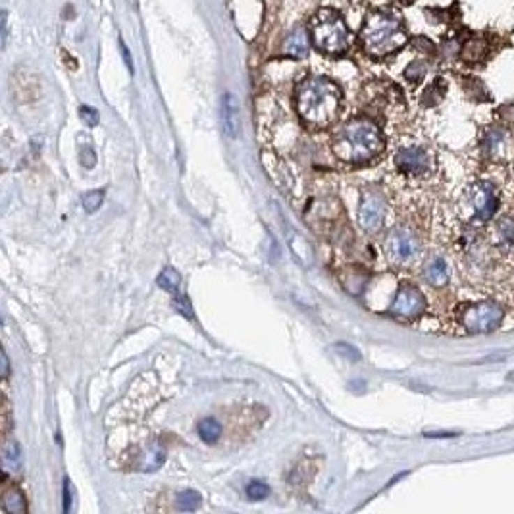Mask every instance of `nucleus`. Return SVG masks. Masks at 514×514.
I'll use <instances>...</instances> for the list:
<instances>
[{
	"label": "nucleus",
	"instance_id": "27",
	"mask_svg": "<svg viewBox=\"0 0 514 514\" xmlns=\"http://www.w3.org/2000/svg\"><path fill=\"white\" fill-rule=\"evenodd\" d=\"M80 118L83 120L85 126H89V128H95L98 123V112L95 108H91V106H81Z\"/></svg>",
	"mask_w": 514,
	"mask_h": 514
},
{
	"label": "nucleus",
	"instance_id": "10",
	"mask_svg": "<svg viewBox=\"0 0 514 514\" xmlns=\"http://www.w3.org/2000/svg\"><path fill=\"white\" fill-rule=\"evenodd\" d=\"M395 166L397 169L405 174V176L410 177H420V176H428L432 168H434V162H432V156L428 153L424 146H402L397 151L395 154Z\"/></svg>",
	"mask_w": 514,
	"mask_h": 514
},
{
	"label": "nucleus",
	"instance_id": "34",
	"mask_svg": "<svg viewBox=\"0 0 514 514\" xmlns=\"http://www.w3.org/2000/svg\"><path fill=\"white\" fill-rule=\"evenodd\" d=\"M455 434H426V437H453Z\"/></svg>",
	"mask_w": 514,
	"mask_h": 514
},
{
	"label": "nucleus",
	"instance_id": "28",
	"mask_svg": "<svg viewBox=\"0 0 514 514\" xmlns=\"http://www.w3.org/2000/svg\"><path fill=\"white\" fill-rule=\"evenodd\" d=\"M335 351H338L339 354H343V356H347L349 361H361V353L354 349V347H351L349 343H335Z\"/></svg>",
	"mask_w": 514,
	"mask_h": 514
},
{
	"label": "nucleus",
	"instance_id": "24",
	"mask_svg": "<svg viewBox=\"0 0 514 514\" xmlns=\"http://www.w3.org/2000/svg\"><path fill=\"white\" fill-rule=\"evenodd\" d=\"M426 64L424 62H420V60H414V62H410L409 68L405 70V77L410 81V83H420V81L424 80V75H426Z\"/></svg>",
	"mask_w": 514,
	"mask_h": 514
},
{
	"label": "nucleus",
	"instance_id": "13",
	"mask_svg": "<svg viewBox=\"0 0 514 514\" xmlns=\"http://www.w3.org/2000/svg\"><path fill=\"white\" fill-rule=\"evenodd\" d=\"M424 280L434 287H443L449 283V266L443 257H432L424 266Z\"/></svg>",
	"mask_w": 514,
	"mask_h": 514
},
{
	"label": "nucleus",
	"instance_id": "26",
	"mask_svg": "<svg viewBox=\"0 0 514 514\" xmlns=\"http://www.w3.org/2000/svg\"><path fill=\"white\" fill-rule=\"evenodd\" d=\"M174 306L179 310V314H183L185 318L193 320V306H191V301L185 297V295H177L174 298Z\"/></svg>",
	"mask_w": 514,
	"mask_h": 514
},
{
	"label": "nucleus",
	"instance_id": "20",
	"mask_svg": "<svg viewBox=\"0 0 514 514\" xmlns=\"http://www.w3.org/2000/svg\"><path fill=\"white\" fill-rule=\"evenodd\" d=\"M2 458H4V464L17 470V468L22 466V447H20V443L14 441V439H10V441L4 443Z\"/></svg>",
	"mask_w": 514,
	"mask_h": 514
},
{
	"label": "nucleus",
	"instance_id": "35",
	"mask_svg": "<svg viewBox=\"0 0 514 514\" xmlns=\"http://www.w3.org/2000/svg\"><path fill=\"white\" fill-rule=\"evenodd\" d=\"M410 2H412V0H407V4H410Z\"/></svg>",
	"mask_w": 514,
	"mask_h": 514
},
{
	"label": "nucleus",
	"instance_id": "15",
	"mask_svg": "<svg viewBox=\"0 0 514 514\" xmlns=\"http://www.w3.org/2000/svg\"><path fill=\"white\" fill-rule=\"evenodd\" d=\"M487 43L485 39L482 37H470V39L466 40L464 47H462V58H464L466 62H470V64H478V62H482L485 54H487Z\"/></svg>",
	"mask_w": 514,
	"mask_h": 514
},
{
	"label": "nucleus",
	"instance_id": "33",
	"mask_svg": "<svg viewBox=\"0 0 514 514\" xmlns=\"http://www.w3.org/2000/svg\"><path fill=\"white\" fill-rule=\"evenodd\" d=\"M2 376L8 378V356H6V353H2Z\"/></svg>",
	"mask_w": 514,
	"mask_h": 514
},
{
	"label": "nucleus",
	"instance_id": "25",
	"mask_svg": "<svg viewBox=\"0 0 514 514\" xmlns=\"http://www.w3.org/2000/svg\"><path fill=\"white\" fill-rule=\"evenodd\" d=\"M247 495L249 499L252 501H262L270 495V487H268V483L260 482V480H255V482H250L247 485Z\"/></svg>",
	"mask_w": 514,
	"mask_h": 514
},
{
	"label": "nucleus",
	"instance_id": "12",
	"mask_svg": "<svg viewBox=\"0 0 514 514\" xmlns=\"http://www.w3.org/2000/svg\"><path fill=\"white\" fill-rule=\"evenodd\" d=\"M220 121H222V129L224 135L229 139H235L239 135V106L232 93H224L222 100H220Z\"/></svg>",
	"mask_w": 514,
	"mask_h": 514
},
{
	"label": "nucleus",
	"instance_id": "30",
	"mask_svg": "<svg viewBox=\"0 0 514 514\" xmlns=\"http://www.w3.org/2000/svg\"><path fill=\"white\" fill-rule=\"evenodd\" d=\"M72 501H73L72 482L66 478L64 480V511L66 513H70V511H72Z\"/></svg>",
	"mask_w": 514,
	"mask_h": 514
},
{
	"label": "nucleus",
	"instance_id": "23",
	"mask_svg": "<svg viewBox=\"0 0 514 514\" xmlns=\"http://www.w3.org/2000/svg\"><path fill=\"white\" fill-rule=\"evenodd\" d=\"M105 202V189H97V191H89V193L83 195V209L89 214L97 212Z\"/></svg>",
	"mask_w": 514,
	"mask_h": 514
},
{
	"label": "nucleus",
	"instance_id": "14",
	"mask_svg": "<svg viewBox=\"0 0 514 514\" xmlns=\"http://www.w3.org/2000/svg\"><path fill=\"white\" fill-rule=\"evenodd\" d=\"M283 54L291 58H305L308 54V35L305 29H295L283 40Z\"/></svg>",
	"mask_w": 514,
	"mask_h": 514
},
{
	"label": "nucleus",
	"instance_id": "17",
	"mask_svg": "<svg viewBox=\"0 0 514 514\" xmlns=\"http://www.w3.org/2000/svg\"><path fill=\"white\" fill-rule=\"evenodd\" d=\"M495 237L503 247H514V216L506 214L495 224Z\"/></svg>",
	"mask_w": 514,
	"mask_h": 514
},
{
	"label": "nucleus",
	"instance_id": "29",
	"mask_svg": "<svg viewBox=\"0 0 514 514\" xmlns=\"http://www.w3.org/2000/svg\"><path fill=\"white\" fill-rule=\"evenodd\" d=\"M80 158H81V164H83V168H93V166L97 164V154H95L93 149H89V146L81 149Z\"/></svg>",
	"mask_w": 514,
	"mask_h": 514
},
{
	"label": "nucleus",
	"instance_id": "3",
	"mask_svg": "<svg viewBox=\"0 0 514 514\" xmlns=\"http://www.w3.org/2000/svg\"><path fill=\"white\" fill-rule=\"evenodd\" d=\"M362 47L370 56L384 58L405 47L407 31L401 20L387 12H372L364 22L361 33Z\"/></svg>",
	"mask_w": 514,
	"mask_h": 514
},
{
	"label": "nucleus",
	"instance_id": "31",
	"mask_svg": "<svg viewBox=\"0 0 514 514\" xmlns=\"http://www.w3.org/2000/svg\"><path fill=\"white\" fill-rule=\"evenodd\" d=\"M120 52H121V56H123V60H126V66L129 68V72H131V73L135 72V68H133V58H131V52H129L128 45H126L123 40H120Z\"/></svg>",
	"mask_w": 514,
	"mask_h": 514
},
{
	"label": "nucleus",
	"instance_id": "22",
	"mask_svg": "<svg viewBox=\"0 0 514 514\" xmlns=\"http://www.w3.org/2000/svg\"><path fill=\"white\" fill-rule=\"evenodd\" d=\"M177 503V508L179 511H197L202 503V497L201 493H197L193 490H187V491H181L176 499Z\"/></svg>",
	"mask_w": 514,
	"mask_h": 514
},
{
	"label": "nucleus",
	"instance_id": "4",
	"mask_svg": "<svg viewBox=\"0 0 514 514\" xmlns=\"http://www.w3.org/2000/svg\"><path fill=\"white\" fill-rule=\"evenodd\" d=\"M312 45L326 54H343L353 45V33L335 10H320L310 22Z\"/></svg>",
	"mask_w": 514,
	"mask_h": 514
},
{
	"label": "nucleus",
	"instance_id": "19",
	"mask_svg": "<svg viewBox=\"0 0 514 514\" xmlns=\"http://www.w3.org/2000/svg\"><path fill=\"white\" fill-rule=\"evenodd\" d=\"M197 432H199V435H201V439L204 443H216L220 439V435H222V426H220V422L214 420V418H204V420L199 422Z\"/></svg>",
	"mask_w": 514,
	"mask_h": 514
},
{
	"label": "nucleus",
	"instance_id": "5",
	"mask_svg": "<svg viewBox=\"0 0 514 514\" xmlns=\"http://www.w3.org/2000/svg\"><path fill=\"white\" fill-rule=\"evenodd\" d=\"M457 318L468 333H491L503 322V308L495 301H472L458 305Z\"/></svg>",
	"mask_w": 514,
	"mask_h": 514
},
{
	"label": "nucleus",
	"instance_id": "1",
	"mask_svg": "<svg viewBox=\"0 0 514 514\" xmlns=\"http://www.w3.org/2000/svg\"><path fill=\"white\" fill-rule=\"evenodd\" d=\"M295 106L306 126L316 129L328 128L338 120L341 89L328 77H308L298 83Z\"/></svg>",
	"mask_w": 514,
	"mask_h": 514
},
{
	"label": "nucleus",
	"instance_id": "32",
	"mask_svg": "<svg viewBox=\"0 0 514 514\" xmlns=\"http://www.w3.org/2000/svg\"><path fill=\"white\" fill-rule=\"evenodd\" d=\"M8 39V14L2 12V45H6Z\"/></svg>",
	"mask_w": 514,
	"mask_h": 514
},
{
	"label": "nucleus",
	"instance_id": "8",
	"mask_svg": "<svg viewBox=\"0 0 514 514\" xmlns=\"http://www.w3.org/2000/svg\"><path fill=\"white\" fill-rule=\"evenodd\" d=\"M387 204L386 199L376 189H366L362 193L361 206H358V224L364 232L376 233L381 229L386 222Z\"/></svg>",
	"mask_w": 514,
	"mask_h": 514
},
{
	"label": "nucleus",
	"instance_id": "21",
	"mask_svg": "<svg viewBox=\"0 0 514 514\" xmlns=\"http://www.w3.org/2000/svg\"><path fill=\"white\" fill-rule=\"evenodd\" d=\"M158 285H160L164 291H169V293H176L181 285V275L177 273L176 268H164L158 275Z\"/></svg>",
	"mask_w": 514,
	"mask_h": 514
},
{
	"label": "nucleus",
	"instance_id": "2",
	"mask_svg": "<svg viewBox=\"0 0 514 514\" xmlns=\"http://www.w3.org/2000/svg\"><path fill=\"white\" fill-rule=\"evenodd\" d=\"M386 149L381 129L370 118H353L333 137V154L349 164L374 160Z\"/></svg>",
	"mask_w": 514,
	"mask_h": 514
},
{
	"label": "nucleus",
	"instance_id": "18",
	"mask_svg": "<svg viewBox=\"0 0 514 514\" xmlns=\"http://www.w3.org/2000/svg\"><path fill=\"white\" fill-rule=\"evenodd\" d=\"M2 506L4 511L10 514H24L27 513V505H25V497L24 493L16 487H12L4 493V499H2Z\"/></svg>",
	"mask_w": 514,
	"mask_h": 514
},
{
	"label": "nucleus",
	"instance_id": "9",
	"mask_svg": "<svg viewBox=\"0 0 514 514\" xmlns=\"http://www.w3.org/2000/svg\"><path fill=\"white\" fill-rule=\"evenodd\" d=\"M468 202L476 220L480 222L491 220L499 206V193L495 185H491L490 181H476L468 189Z\"/></svg>",
	"mask_w": 514,
	"mask_h": 514
},
{
	"label": "nucleus",
	"instance_id": "16",
	"mask_svg": "<svg viewBox=\"0 0 514 514\" xmlns=\"http://www.w3.org/2000/svg\"><path fill=\"white\" fill-rule=\"evenodd\" d=\"M164 460H166V449L162 445H158V443H154V445H151L145 451V457H143V462H141V470H145V472L158 470L164 464Z\"/></svg>",
	"mask_w": 514,
	"mask_h": 514
},
{
	"label": "nucleus",
	"instance_id": "11",
	"mask_svg": "<svg viewBox=\"0 0 514 514\" xmlns=\"http://www.w3.org/2000/svg\"><path fill=\"white\" fill-rule=\"evenodd\" d=\"M514 137L508 129L495 126L485 129L482 137V153L487 160L506 162L513 154Z\"/></svg>",
	"mask_w": 514,
	"mask_h": 514
},
{
	"label": "nucleus",
	"instance_id": "6",
	"mask_svg": "<svg viewBox=\"0 0 514 514\" xmlns=\"http://www.w3.org/2000/svg\"><path fill=\"white\" fill-rule=\"evenodd\" d=\"M420 243L414 233L407 227H395L386 239V255L395 266H410L418 258Z\"/></svg>",
	"mask_w": 514,
	"mask_h": 514
},
{
	"label": "nucleus",
	"instance_id": "7",
	"mask_svg": "<svg viewBox=\"0 0 514 514\" xmlns=\"http://www.w3.org/2000/svg\"><path fill=\"white\" fill-rule=\"evenodd\" d=\"M426 310V297L414 283H401L389 306V314L402 322H412L420 318Z\"/></svg>",
	"mask_w": 514,
	"mask_h": 514
}]
</instances>
